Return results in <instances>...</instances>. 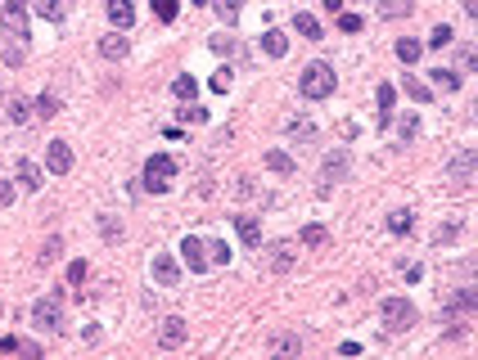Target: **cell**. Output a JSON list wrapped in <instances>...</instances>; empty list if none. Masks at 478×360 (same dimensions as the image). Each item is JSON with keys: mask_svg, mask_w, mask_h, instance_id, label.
Masks as SVG:
<instances>
[{"mask_svg": "<svg viewBox=\"0 0 478 360\" xmlns=\"http://www.w3.org/2000/svg\"><path fill=\"white\" fill-rule=\"evenodd\" d=\"M271 352H275V356H298L302 342L293 338V333H275V338H271Z\"/></svg>", "mask_w": 478, "mask_h": 360, "instance_id": "obj_24", "label": "cell"}, {"mask_svg": "<svg viewBox=\"0 0 478 360\" xmlns=\"http://www.w3.org/2000/svg\"><path fill=\"white\" fill-rule=\"evenodd\" d=\"M460 230H465V221H447V226H438V230H433V243H451Z\"/></svg>", "mask_w": 478, "mask_h": 360, "instance_id": "obj_34", "label": "cell"}, {"mask_svg": "<svg viewBox=\"0 0 478 360\" xmlns=\"http://www.w3.org/2000/svg\"><path fill=\"white\" fill-rule=\"evenodd\" d=\"M100 234H104V239H122V226H118V221H100Z\"/></svg>", "mask_w": 478, "mask_h": 360, "instance_id": "obj_46", "label": "cell"}, {"mask_svg": "<svg viewBox=\"0 0 478 360\" xmlns=\"http://www.w3.org/2000/svg\"><path fill=\"white\" fill-rule=\"evenodd\" d=\"M108 23H113L118 32H127L131 23H136V5H131V0H108Z\"/></svg>", "mask_w": 478, "mask_h": 360, "instance_id": "obj_13", "label": "cell"}, {"mask_svg": "<svg viewBox=\"0 0 478 360\" xmlns=\"http://www.w3.org/2000/svg\"><path fill=\"white\" fill-rule=\"evenodd\" d=\"M411 0H379V18H406Z\"/></svg>", "mask_w": 478, "mask_h": 360, "instance_id": "obj_25", "label": "cell"}, {"mask_svg": "<svg viewBox=\"0 0 478 360\" xmlns=\"http://www.w3.org/2000/svg\"><path fill=\"white\" fill-rule=\"evenodd\" d=\"M154 14H158V23H171L181 14V0H154Z\"/></svg>", "mask_w": 478, "mask_h": 360, "instance_id": "obj_33", "label": "cell"}, {"mask_svg": "<svg viewBox=\"0 0 478 360\" xmlns=\"http://www.w3.org/2000/svg\"><path fill=\"white\" fill-rule=\"evenodd\" d=\"M420 54H424L420 41H411V36H402V41H397V59H402V64H415Z\"/></svg>", "mask_w": 478, "mask_h": 360, "instance_id": "obj_26", "label": "cell"}, {"mask_svg": "<svg viewBox=\"0 0 478 360\" xmlns=\"http://www.w3.org/2000/svg\"><path fill=\"white\" fill-rule=\"evenodd\" d=\"M217 14L226 23H239V0H217Z\"/></svg>", "mask_w": 478, "mask_h": 360, "instance_id": "obj_40", "label": "cell"}, {"mask_svg": "<svg viewBox=\"0 0 478 360\" xmlns=\"http://www.w3.org/2000/svg\"><path fill=\"white\" fill-rule=\"evenodd\" d=\"M190 5H212V0H190Z\"/></svg>", "mask_w": 478, "mask_h": 360, "instance_id": "obj_54", "label": "cell"}, {"mask_svg": "<svg viewBox=\"0 0 478 360\" xmlns=\"http://www.w3.org/2000/svg\"><path fill=\"white\" fill-rule=\"evenodd\" d=\"M181 117H186V122H207V108H199V104H186V108H181Z\"/></svg>", "mask_w": 478, "mask_h": 360, "instance_id": "obj_45", "label": "cell"}, {"mask_svg": "<svg viewBox=\"0 0 478 360\" xmlns=\"http://www.w3.org/2000/svg\"><path fill=\"white\" fill-rule=\"evenodd\" d=\"M194 91H199V86H194V77H186V72H181V77L171 81V95H176V99H186V104L194 99Z\"/></svg>", "mask_w": 478, "mask_h": 360, "instance_id": "obj_32", "label": "cell"}, {"mask_svg": "<svg viewBox=\"0 0 478 360\" xmlns=\"http://www.w3.org/2000/svg\"><path fill=\"white\" fill-rule=\"evenodd\" d=\"M181 257H186V266L199 270V275L212 266V257H207V239H199V234H186V239H181Z\"/></svg>", "mask_w": 478, "mask_h": 360, "instance_id": "obj_7", "label": "cell"}, {"mask_svg": "<svg viewBox=\"0 0 478 360\" xmlns=\"http://www.w3.org/2000/svg\"><path fill=\"white\" fill-rule=\"evenodd\" d=\"M9 203H14V185L0 180V207H9Z\"/></svg>", "mask_w": 478, "mask_h": 360, "instance_id": "obj_48", "label": "cell"}, {"mask_svg": "<svg viewBox=\"0 0 478 360\" xmlns=\"http://www.w3.org/2000/svg\"><path fill=\"white\" fill-rule=\"evenodd\" d=\"M207 257H212V266H226L230 262V243L226 239H207Z\"/></svg>", "mask_w": 478, "mask_h": 360, "instance_id": "obj_31", "label": "cell"}, {"mask_svg": "<svg viewBox=\"0 0 478 360\" xmlns=\"http://www.w3.org/2000/svg\"><path fill=\"white\" fill-rule=\"evenodd\" d=\"M59 113V99L55 95H36V117H55Z\"/></svg>", "mask_w": 478, "mask_h": 360, "instance_id": "obj_37", "label": "cell"}, {"mask_svg": "<svg viewBox=\"0 0 478 360\" xmlns=\"http://www.w3.org/2000/svg\"><path fill=\"white\" fill-rule=\"evenodd\" d=\"M262 50H266L271 59H285V54H289V36L280 32V28H266V32H262Z\"/></svg>", "mask_w": 478, "mask_h": 360, "instance_id": "obj_15", "label": "cell"}, {"mask_svg": "<svg viewBox=\"0 0 478 360\" xmlns=\"http://www.w3.org/2000/svg\"><path fill=\"white\" fill-rule=\"evenodd\" d=\"M402 91H406L415 104H428V99H433V91H428L420 77H411V72H402Z\"/></svg>", "mask_w": 478, "mask_h": 360, "instance_id": "obj_21", "label": "cell"}, {"mask_svg": "<svg viewBox=\"0 0 478 360\" xmlns=\"http://www.w3.org/2000/svg\"><path fill=\"white\" fill-rule=\"evenodd\" d=\"M325 239H329L325 226H302V243H307V248H321Z\"/></svg>", "mask_w": 478, "mask_h": 360, "instance_id": "obj_36", "label": "cell"}, {"mask_svg": "<svg viewBox=\"0 0 478 360\" xmlns=\"http://www.w3.org/2000/svg\"><path fill=\"white\" fill-rule=\"evenodd\" d=\"M334 86H338L334 68H329V64H321V59L302 68V81H298V91L307 95V99H329V95H334Z\"/></svg>", "mask_w": 478, "mask_h": 360, "instance_id": "obj_2", "label": "cell"}, {"mask_svg": "<svg viewBox=\"0 0 478 360\" xmlns=\"http://www.w3.org/2000/svg\"><path fill=\"white\" fill-rule=\"evenodd\" d=\"M186 342V320L181 315H167L163 329H158V347H181Z\"/></svg>", "mask_w": 478, "mask_h": 360, "instance_id": "obj_12", "label": "cell"}, {"mask_svg": "<svg viewBox=\"0 0 478 360\" xmlns=\"http://www.w3.org/2000/svg\"><path fill=\"white\" fill-rule=\"evenodd\" d=\"M59 252H64V239H45V243H41V252H36V262L50 266V262H59Z\"/></svg>", "mask_w": 478, "mask_h": 360, "instance_id": "obj_28", "label": "cell"}, {"mask_svg": "<svg viewBox=\"0 0 478 360\" xmlns=\"http://www.w3.org/2000/svg\"><path fill=\"white\" fill-rule=\"evenodd\" d=\"M289 135H293V140H302V144H312L316 140V127H312L307 117H293L289 122Z\"/></svg>", "mask_w": 478, "mask_h": 360, "instance_id": "obj_27", "label": "cell"}, {"mask_svg": "<svg viewBox=\"0 0 478 360\" xmlns=\"http://www.w3.org/2000/svg\"><path fill=\"white\" fill-rule=\"evenodd\" d=\"M451 41H456V32H451L447 23H438V28H433V36H428V45H433V50H443V45H451Z\"/></svg>", "mask_w": 478, "mask_h": 360, "instance_id": "obj_35", "label": "cell"}, {"mask_svg": "<svg viewBox=\"0 0 478 360\" xmlns=\"http://www.w3.org/2000/svg\"><path fill=\"white\" fill-rule=\"evenodd\" d=\"M32 117H36V104H32L28 95H14V99H9V122H18V127H23V122H32Z\"/></svg>", "mask_w": 478, "mask_h": 360, "instance_id": "obj_19", "label": "cell"}, {"mask_svg": "<svg viewBox=\"0 0 478 360\" xmlns=\"http://www.w3.org/2000/svg\"><path fill=\"white\" fill-rule=\"evenodd\" d=\"M289 266H293L289 243H271V270H289Z\"/></svg>", "mask_w": 478, "mask_h": 360, "instance_id": "obj_29", "label": "cell"}, {"mask_svg": "<svg viewBox=\"0 0 478 360\" xmlns=\"http://www.w3.org/2000/svg\"><path fill=\"white\" fill-rule=\"evenodd\" d=\"M266 167H271L275 176H293V171H298V167H293V158L280 153V149H271V153H266Z\"/></svg>", "mask_w": 478, "mask_h": 360, "instance_id": "obj_23", "label": "cell"}, {"mask_svg": "<svg viewBox=\"0 0 478 360\" xmlns=\"http://www.w3.org/2000/svg\"><path fill=\"white\" fill-rule=\"evenodd\" d=\"M415 131H420V122H415V113H406V117H402V144H411Z\"/></svg>", "mask_w": 478, "mask_h": 360, "instance_id": "obj_42", "label": "cell"}, {"mask_svg": "<svg viewBox=\"0 0 478 360\" xmlns=\"http://www.w3.org/2000/svg\"><path fill=\"white\" fill-rule=\"evenodd\" d=\"M18 185H23V190H41V185H45V176H41V167H36L32 163V158H18Z\"/></svg>", "mask_w": 478, "mask_h": 360, "instance_id": "obj_14", "label": "cell"}, {"mask_svg": "<svg viewBox=\"0 0 478 360\" xmlns=\"http://www.w3.org/2000/svg\"><path fill=\"white\" fill-rule=\"evenodd\" d=\"M348 171H352V153L348 149H329L325 153V163H321V190H329V185H338V180H348Z\"/></svg>", "mask_w": 478, "mask_h": 360, "instance_id": "obj_6", "label": "cell"}, {"mask_svg": "<svg viewBox=\"0 0 478 360\" xmlns=\"http://www.w3.org/2000/svg\"><path fill=\"white\" fill-rule=\"evenodd\" d=\"M5 64H9V68L23 64V45H9V50H5Z\"/></svg>", "mask_w": 478, "mask_h": 360, "instance_id": "obj_49", "label": "cell"}, {"mask_svg": "<svg viewBox=\"0 0 478 360\" xmlns=\"http://www.w3.org/2000/svg\"><path fill=\"white\" fill-rule=\"evenodd\" d=\"M470 275H474V284H478V257H474V262H470Z\"/></svg>", "mask_w": 478, "mask_h": 360, "instance_id": "obj_53", "label": "cell"}, {"mask_svg": "<svg viewBox=\"0 0 478 360\" xmlns=\"http://www.w3.org/2000/svg\"><path fill=\"white\" fill-rule=\"evenodd\" d=\"M474 171H478V153H474V149H460V153H456V158H451V167H447V176H451V180H456V185H465V180H470V176H474Z\"/></svg>", "mask_w": 478, "mask_h": 360, "instance_id": "obj_10", "label": "cell"}, {"mask_svg": "<svg viewBox=\"0 0 478 360\" xmlns=\"http://www.w3.org/2000/svg\"><path fill=\"white\" fill-rule=\"evenodd\" d=\"M32 5H36V14L50 18V23H64V14H68V0H32Z\"/></svg>", "mask_w": 478, "mask_h": 360, "instance_id": "obj_22", "label": "cell"}, {"mask_svg": "<svg viewBox=\"0 0 478 360\" xmlns=\"http://www.w3.org/2000/svg\"><path fill=\"white\" fill-rule=\"evenodd\" d=\"M293 32L307 36V41H321V36H325V28H321V18H316V14H293Z\"/></svg>", "mask_w": 478, "mask_h": 360, "instance_id": "obj_17", "label": "cell"}, {"mask_svg": "<svg viewBox=\"0 0 478 360\" xmlns=\"http://www.w3.org/2000/svg\"><path fill=\"white\" fill-rule=\"evenodd\" d=\"M478 311V289H460L447 297V315H474Z\"/></svg>", "mask_w": 478, "mask_h": 360, "instance_id": "obj_11", "label": "cell"}, {"mask_svg": "<svg viewBox=\"0 0 478 360\" xmlns=\"http://www.w3.org/2000/svg\"><path fill=\"white\" fill-rule=\"evenodd\" d=\"M325 14H343V0H325Z\"/></svg>", "mask_w": 478, "mask_h": 360, "instance_id": "obj_51", "label": "cell"}, {"mask_svg": "<svg viewBox=\"0 0 478 360\" xmlns=\"http://www.w3.org/2000/svg\"><path fill=\"white\" fill-rule=\"evenodd\" d=\"M45 167H50L55 176H68L72 171V149L64 140H50V149H45Z\"/></svg>", "mask_w": 478, "mask_h": 360, "instance_id": "obj_9", "label": "cell"}, {"mask_svg": "<svg viewBox=\"0 0 478 360\" xmlns=\"http://www.w3.org/2000/svg\"><path fill=\"white\" fill-rule=\"evenodd\" d=\"M207 86H212V95H226V91H230V68H217Z\"/></svg>", "mask_w": 478, "mask_h": 360, "instance_id": "obj_39", "label": "cell"}, {"mask_svg": "<svg viewBox=\"0 0 478 360\" xmlns=\"http://www.w3.org/2000/svg\"><path fill=\"white\" fill-rule=\"evenodd\" d=\"M456 59H460V68H470V72L478 68V50H474V45H460V54H456Z\"/></svg>", "mask_w": 478, "mask_h": 360, "instance_id": "obj_43", "label": "cell"}, {"mask_svg": "<svg viewBox=\"0 0 478 360\" xmlns=\"http://www.w3.org/2000/svg\"><path fill=\"white\" fill-rule=\"evenodd\" d=\"M338 32H361V14H338Z\"/></svg>", "mask_w": 478, "mask_h": 360, "instance_id": "obj_44", "label": "cell"}, {"mask_svg": "<svg viewBox=\"0 0 478 360\" xmlns=\"http://www.w3.org/2000/svg\"><path fill=\"white\" fill-rule=\"evenodd\" d=\"M411 226H415L411 212H393V216H388V230H393V234H411Z\"/></svg>", "mask_w": 478, "mask_h": 360, "instance_id": "obj_38", "label": "cell"}, {"mask_svg": "<svg viewBox=\"0 0 478 360\" xmlns=\"http://www.w3.org/2000/svg\"><path fill=\"white\" fill-rule=\"evenodd\" d=\"M393 104H397V91L393 86H379V127H388V122H393Z\"/></svg>", "mask_w": 478, "mask_h": 360, "instance_id": "obj_20", "label": "cell"}, {"mask_svg": "<svg viewBox=\"0 0 478 360\" xmlns=\"http://www.w3.org/2000/svg\"><path fill=\"white\" fill-rule=\"evenodd\" d=\"M379 311H384V325L393 329V333L411 329L415 320H420V315H415V306L406 302V297H384V306H379Z\"/></svg>", "mask_w": 478, "mask_h": 360, "instance_id": "obj_5", "label": "cell"}, {"mask_svg": "<svg viewBox=\"0 0 478 360\" xmlns=\"http://www.w3.org/2000/svg\"><path fill=\"white\" fill-rule=\"evenodd\" d=\"M127 50H131L127 36H118V32L113 36H100V59H113V64H118V59H127Z\"/></svg>", "mask_w": 478, "mask_h": 360, "instance_id": "obj_18", "label": "cell"}, {"mask_svg": "<svg viewBox=\"0 0 478 360\" xmlns=\"http://www.w3.org/2000/svg\"><path fill=\"white\" fill-rule=\"evenodd\" d=\"M32 325L45 329V333H64V293L36 297L32 302Z\"/></svg>", "mask_w": 478, "mask_h": 360, "instance_id": "obj_3", "label": "cell"}, {"mask_svg": "<svg viewBox=\"0 0 478 360\" xmlns=\"http://www.w3.org/2000/svg\"><path fill=\"white\" fill-rule=\"evenodd\" d=\"M171 180H176V163H171L167 153H154L149 163H144V190H149V194H167Z\"/></svg>", "mask_w": 478, "mask_h": 360, "instance_id": "obj_4", "label": "cell"}, {"mask_svg": "<svg viewBox=\"0 0 478 360\" xmlns=\"http://www.w3.org/2000/svg\"><path fill=\"white\" fill-rule=\"evenodd\" d=\"M433 81L443 86V91H460V72L456 68H433Z\"/></svg>", "mask_w": 478, "mask_h": 360, "instance_id": "obj_30", "label": "cell"}, {"mask_svg": "<svg viewBox=\"0 0 478 360\" xmlns=\"http://www.w3.org/2000/svg\"><path fill=\"white\" fill-rule=\"evenodd\" d=\"M18 352H23V356H32V360H41V347H36V342H18Z\"/></svg>", "mask_w": 478, "mask_h": 360, "instance_id": "obj_50", "label": "cell"}, {"mask_svg": "<svg viewBox=\"0 0 478 360\" xmlns=\"http://www.w3.org/2000/svg\"><path fill=\"white\" fill-rule=\"evenodd\" d=\"M0 28L9 32V41H14V45H28V36H32L28 0H5V5H0Z\"/></svg>", "mask_w": 478, "mask_h": 360, "instance_id": "obj_1", "label": "cell"}, {"mask_svg": "<svg viewBox=\"0 0 478 360\" xmlns=\"http://www.w3.org/2000/svg\"><path fill=\"white\" fill-rule=\"evenodd\" d=\"M212 50H217V54H230V50H235V41H230V36H212Z\"/></svg>", "mask_w": 478, "mask_h": 360, "instance_id": "obj_47", "label": "cell"}, {"mask_svg": "<svg viewBox=\"0 0 478 360\" xmlns=\"http://www.w3.org/2000/svg\"><path fill=\"white\" fill-rule=\"evenodd\" d=\"M154 279L163 284V289H181V266H176V257H171V252L154 257Z\"/></svg>", "mask_w": 478, "mask_h": 360, "instance_id": "obj_8", "label": "cell"}, {"mask_svg": "<svg viewBox=\"0 0 478 360\" xmlns=\"http://www.w3.org/2000/svg\"><path fill=\"white\" fill-rule=\"evenodd\" d=\"M235 230H239L244 248H262V226H257V216H235Z\"/></svg>", "mask_w": 478, "mask_h": 360, "instance_id": "obj_16", "label": "cell"}, {"mask_svg": "<svg viewBox=\"0 0 478 360\" xmlns=\"http://www.w3.org/2000/svg\"><path fill=\"white\" fill-rule=\"evenodd\" d=\"M465 14H474V18H478V0H465Z\"/></svg>", "mask_w": 478, "mask_h": 360, "instance_id": "obj_52", "label": "cell"}, {"mask_svg": "<svg viewBox=\"0 0 478 360\" xmlns=\"http://www.w3.org/2000/svg\"><path fill=\"white\" fill-rule=\"evenodd\" d=\"M64 279H68V289H77V284L86 279V262H72V266L64 270Z\"/></svg>", "mask_w": 478, "mask_h": 360, "instance_id": "obj_41", "label": "cell"}]
</instances>
